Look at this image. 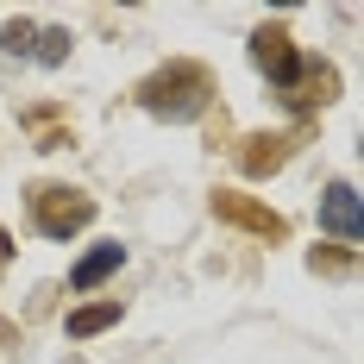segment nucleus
<instances>
[{"instance_id": "3", "label": "nucleus", "mask_w": 364, "mask_h": 364, "mask_svg": "<svg viewBox=\"0 0 364 364\" xmlns=\"http://www.w3.org/2000/svg\"><path fill=\"white\" fill-rule=\"evenodd\" d=\"M252 63L283 88V101H289L295 88H301V75H308V57L295 50V38L283 32V26H257L252 32Z\"/></svg>"}, {"instance_id": "8", "label": "nucleus", "mask_w": 364, "mask_h": 364, "mask_svg": "<svg viewBox=\"0 0 364 364\" xmlns=\"http://www.w3.org/2000/svg\"><path fill=\"white\" fill-rule=\"evenodd\" d=\"M63 327H70V339H95V333L119 327V301H88V308H75Z\"/></svg>"}, {"instance_id": "6", "label": "nucleus", "mask_w": 364, "mask_h": 364, "mask_svg": "<svg viewBox=\"0 0 364 364\" xmlns=\"http://www.w3.org/2000/svg\"><path fill=\"white\" fill-rule=\"evenodd\" d=\"M295 139H283V132H252L245 145H239V170L245 176H270V170H283L289 164Z\"/></svg>"}, {"instance_id": "1", "label": "nucleus", "mask_w": 364, "mask_h": 364, "mask_svg": "<svg viewBox=\"0 0 364 364\" xmlns=\"http://www.w3.org/2000/svg\"><path fill=\"white\" fill-rule=\"evenodd\" d=\"M208 101H214V75L201 63H170L139 82V107L157 119H195V113H208Z\"/></svg>"}, {"instance_id": "11", "label": "nucleus", "mask_w": 364, "mask_h": 364, "mask_svg": "<svg viewBox=\"0 0 364 364\" xmlns=\"http://www.w3.org/2000/svg\"><path fill=\"white\" fill-rule=\"evenodd\" d=\"M308 264H314V270H352V252H314Z\"/></svg>"}, {"instance_id": "9", "label": "nucleus", "mask_w": 364, "mask_h": 364, "mask_svg": "<svg viewBox=\"0 0 364 364\" xmlns=\"http://www.w3.org/2000/svg\"><path fill=\"white\" fill-rule=\"evenodd\" d=\"M32 57H38V63H63V57H70V32H44Z\"/></svg>"}, {"instance_id": "5", "label": "nucleus", "mask_w": 364, "mask_h": 364, "mask_svg": "<svg viewBox=\"0 0 364 364\" xmlns=\"http://www.w3.org/2000/svg\"><path fill=\"white\" fill-rule=\"evenodd\" d=\"M321 232H333L346 252H358L364 220H358V188H352V182H333L327 195H321Z\"/></svg>"}, {"instance_id": "12", "label": "nucleus", "mask_w": 364, "mask_h": 364, "mask_svg": "<svg viewBox=\"0 0 364 364\" xmlns=\"http://www.w3.org/2000/svg\"><path fill=\"white\" fill-rule=\"evenodd\" d=\"M13 252H19V245H13V232H0V277H6V264H13Z\"/></svg>"}, {"instance_id": "7", "label": "nucleus", "mask_w": 364, "mask_h": 364, "mask_svg": "<svg viewBox=\"0 0 364 364\" xmlns=\"http://www.w3.org/2000/svg\"><path fill=\"white\" fill-rule=\"evenodd\" d=\"M119 264H126V245H95V252H88V257H82V264L70 270V289H75V295L101 289V283H107Z\"/></svg>"}, {"instance_id": "4", "label": "nucleus", "mask_w": 364, "mask_h": 364, "mask_svg": "<svg viewBox=\"0 0 364 364\" xmlns=\"http://www.w3.org/2000/svg\"><path fill=\"white\" fill-rule=\"evenodd\" d=\"M214 214L226 220V226H239V232L264 239V245H283V239H289V220L277 214V208H264V201H252V195H239V188H220V195H214Z\"/></svg>"}, {"instance_id": "2", "label": "nucleus", "mask_w": 364, "mask_h": 364, "mask_svg": "<svg viewBox=\"0 0 364 364\" xmlns=\"http://www.w3.org/2000/svg\"><path fill=\"white\" fill-rule=\"evenodd\" d=\"M26 208H32V226L44 239H75L82 226H95V195H82L70 182H38L26 195Z\"/></svg>"}, {"instance_id": "10", "label": "nucleus", "mask_w": 364, "mask_h": 364, "mask_svg": "<svg viewBox=\"0 0 364 364\" xmlns=\"http://www.w3.org/2000/svg\"><path fill=\"white\" fill-rule=\"evenodd\" d=\"M6 50L13 57H32V19H13L6 26Z\"/></svg>"}]
</instances>
